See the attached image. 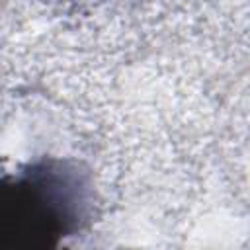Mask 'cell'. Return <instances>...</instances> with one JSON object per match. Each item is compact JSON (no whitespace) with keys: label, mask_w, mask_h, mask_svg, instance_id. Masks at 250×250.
<instances>
[{"label":"cell","mask_w":250,"mask_h":250,"mask_svg":"<svg viewBox=\"0 0 250 250\" xmlns=\"http://www.w3.org/2000/svg\"><path fill=\"white\" fill-rule=\"evenodd\" d=\"M90 180L78 164L45 158L4 180L0 234L4 248L59 246L80 230L90 211Z\"/></svg>","instance_id":"obj_1"}]
</instances>
